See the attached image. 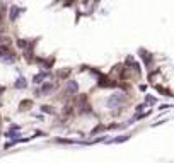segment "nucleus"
<instances>
[{"label": "nucleus", "instance_id": "nucleus-1", "mask_svg": "<svg viewBox=\"0 0 174 163\" xmlns=\"http://www.w3.org/2000/svg\"><path fill=\"white\" fill-rule=\"evenodd\" d=\"M19 12H21V9H17L16 5L10 7V10H9V17H10V20H16V19H17V16H19Z\"/></svg>", "mask_w": 174, "mask_h": 163}, {"label": "nucleus", "instance_id": "nucleus-2", "mask_svg": "<svg viewBox=\"0 0 174 163\" xmlns=\"http://www.w3.org/2000/svg\"><path fill=\"white\" fill-rule=\"evenodd\" d=\"M31 106H32L31 100H22V102L19 104V109H21V111H27V109L31 107Z\"/></svg>", "mask_w": 174, "mask_h": 163}, {"label": "nucleus", "instance_id": "nucleus-3", "mask_svg": "<svg viewBox=\"0 0 174 163\" xmlns=\"http://www.w3.org/2000/svg\"><path fill=\"white\" fill-rule=\"evenodd\" d=\"M26 87H27L26 78H19V80L16 82V88H26Z\"/></svg>", "mask_w": 174, "mask_h": 163}, {"label": "nucleus", "instance_id": "nucleus-4", "mask_svg": "<svg viewBox=\"0 0 174 163\" xmlns=\"http://www.w3.org/2000/svg\"><path fill=\"white\" fill-rule=\"evenodd\" d=\"M67 88H68V92H77V83H75V82H68Z\"/></svg>", "mask_w": 174, "mask_h": 163}, {"label": "nucleus", "instance_id": "nucleus-5", "mask_svg": "<svg viewBox=\"0 0 174 163\" xmlns=\"http://www.w3.org/2000/svg\"><path fill=\"white\" fill-rule=\"evenodd\" d=\"M43 112H46V114H55V111H53V107H50V106H43Z\"/></svg>", "mask_w": 174, "mask_h": 163}, {"label": "nucleus", "instance_id": "nucleus-6", "mask_svg": "<svg viewBox=\"0 0 174 163\" xmlns=\"http://www.w3.org/2000/svg\"><path fill=\"white\" fill-rule=\"evenodd\" d=\"M45 77H46L45 73H41V75H36V77H34V83H41V80H43V78H45Z\"/></svg>", "mask_w": 174, "mask_h": 163}, {"label": "nucleus", "instance_id": "nucleus-7", "mask_svg": "<svg viewBox=\"0 0 174 163\" xmlns=\"http://www.w3.org/2000/svg\"><path fill=\"white\" fill-rule=\"evenodd\" d=\"M68 73H70V70H65V71H60V73H58V75H60V77H61V78H65V77H68Z\"/></svg>", "mask_w": 174, "mask_h": 163}, {"label": "nucleus", "instance_id": "nucleus-8", "mask_svg": "<svg viewBox=\"0 0 174 163\" xmlns=\"http://www.w3.org/2000/svg\"><path fill=\"white\" fill-rule=\"evenodd\" d=\"M5 136H7V138H16L17 134H16V133H10V131H9V133H7V134H5Z\"/></svg>", "mask_w": 174, "mask_h": 163}]
</instances>
